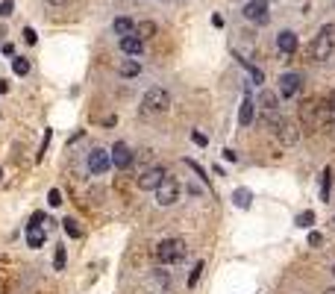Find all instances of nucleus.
<instances>
[{"instance_id":"nucleus-1","label":"nucleus","mask_w":335,"mask_h":294,"mask_svg":"<svg viewBox=\"0 0 335 294\" xmlns=\"http://www.w3.org/2000/svg\"><path fill=\"white\" fill-rule=\"evenodd\" d=\"M185 256H188L185 238H165V241H159V247H156V262L159 265H180Z\"/></svg>"},{"instance_id":"nucleus-2","label":"nucleus","mask_w":335,"mask_h":294,"mask_svg":"<svg viewBox=\"0 0 335 294\" xmlns=\"http://www.w3.org/2000/svg\"><path fill=\"white\" fill-rule=\"evenodd\" d=\"M335 50V27L332 24H326L321 33L315 35V41H312V59L315 62H329V56H332Z\"/></svg>"},{"instance_id":"nucleus-3","label":"nucleus","mask_w":335,"mask_h":294,"mask_svg":"<svg viewBox=\"0 0 335 294\" xmlns=\"http://www.w3.org/2000/svg\"><path fill=\"white\" fill-rule=\"evenodd\" d=\"M167 109H171V94H167L165 88L153 85V88L144 92V100H141L144 115H162V112H167Z\"/></svg>"},{"instance_id":"nucleus-4","label":"nucleus","mask_w":335,"mask_h":294,"mask_svg":"<svg viewBox=\"0 0 335 294\" xmlns=\"http://www.w3.org/2000/svg\"><path fill=\"white\" fill-rule=\"evenodd\" d=\"M180 191H182L180 179L165 174L162 176V183L156 186V203H159V206H174V203L180 200Z\"/></svg>"},{"instance_id":"nucleus-5","label":"nucleus","mask_w":335,"mask_h":294,"mask_svg":"<svg viewBox=\"0 0 335 294\" xmlns=\"http://www.w3.org/2000/svg\"><path fill=\"white\" fill-rule=\"evenodd\" d=\"M109 156H112V168H118V171H130V165L135 162V156H132L127 141H115L112 150H109Z\"/></svg>"},{"instance_id":"nucleus-6","label":"nucleus","mask_w":335,"mask_h":294,"mask_svg":"<svg viewBox=\"0 0 335 294\" xmlns=\"http://www.w3.org/2000/svg\"><path fill=\"white\" fill-rule=\"evenodd\" d=\"M162 176H165V168L162 165H153V168H144L138 179H135V186L141 188V191H156V186L162 183Z\"/></svg>"},{"instance_id":"nucleus-7","label":"nucleus","mask_w":335,"mask_h":294,"mask_svg":"<svg viewBox=\"0 0 335 294\" xmlns=\"http://www.w3.org/2000/svg\"><path fill=\"white\" fill-rule=\"evenodd\" d=\"M112 168V156H109V150H103V147H94V150L88 153V171L97 176H103Z\"/></svg>"},{"instance_id":"nucleus-8","label":"nucleus","mask_w":335,"mask_h":294,"mask_svg":"<svg viewBox=\"0 0 335 294\" xmlns=\"http://www.w3.org/2000/svg\"><path fill=\"white\" fill-rule=\"evenodd\" d=\"M268 9H271V0H247L244 18H247V21H256V24H265L268 21Z\"/></svg>"},{"instance_id":"nucleus-9","label":"nucleus","mask_w":335,"mask_h":294,"mask_svg":"<svg viewBox=\"0 0 335 294\" xmlns=\"http://www.w3.org/2000/svg\"><path fill=\"white\" fill-rule=\"evenodd\" d=\"M276 139H279L282 147H291V144L300 141V127L294 124V121H282V127L276 129Z\"/></svg>"},{"instance_id":"nucleus-10","label":"nucleus","mask_w":335,"mask_h":294,"mask_svg":"<svg viewBox=\"0 0 335 294\" xmlns=\"http://www.w3.org/2000/svg\"><path fill=\"white\" fill-rule=\"evenodd\" d=\"M300 85H303V77L300 74H282L279 77V94L282 97H294L300 92Z\"/></svg>"},{"instance_id":"nucleus-11","label":"nucleus","mask_w":335,"mask_h":294,"mask_svg":"<svg viewBox=\"0 0 335 294\" xmlns=\"http://www.w3.org/2000/svg\"><path fill=\"white\" fill-rule=\"evenodd\" d=\"M276 47H279L282 56H291V53L297 50V35L291 33V30H282V33L276 35Z\"/></svg>"},{"instance_id":"nucleus-12","label":"nucleus","mask_w":335,"mask_h":294,"mask_svg":"<svg viewBox=\"0 0 335 294\" xmlns=\"http://www.w3.org/2000/svg\"><path fill=\"white\" fill-rule=\"evenodd\" d=\"M253 115H256V100H253L250 94H244V100H241V106H238V124L241 127L253 124Z\"/></svg>"},{"instance_id":"nucleus-13","label":"nucleus","mask_w":335,"mask_h":294,"mask_svg":"<svg viewBox=\"0 0 335 294\" xmlns=\"http://www.w3.org/2000/svg\"><path fill=\"white\" fill-rule=\"evenodd\" d=\"M300 121H303L306 127L315 129V124H318V100H303V106H300Z\"/></svg>"},{"instance_id":"nucleus-14","label":"nucleus","mask_w":335,"mask_h":294,"mask_svg":"<svg viewBox=\"0 0 335 294\" xmlns=\"http://www.w3.org/2000/svg\"><path fill=\"white\" fill-rule=\"evenodd\" d=\"M121 50L127 53V56H141L144 53V41L138 35H124L121 38Z\"/></svg>"},{"instance_id":"nucleus-15","label":"nucleus","mask_w":335,"mask_h":294,"mask_svg":"<svg viewBox=\"0 0 335 294\" xmlns=\"http://www.w3.org/2000/svg\"><path fill=\"white\" fill-rule=\"evenodd\" d=\"M259 106H262L265 112H274V109H279V94L262 88V92H259Z\"/></svg>"},{"instance_id":"nucleus-16","label":"nucleus","mask_w":335,"mask_h":294,"mask_svg":"<svg viewBox=\"0 0 335 294\" xmlns=\"http://www.w3.org/2000/svg\"><path fill=\"white\" fill-rule=\"evenodd\" d=\"M112 30H115V35H132V30H135V21L132 18H127V15H121V18H115V24H112Z\"/></svg>"},{"instance_id":"nucleus-17","label":"nucleus","mask_w":335,"mask_h":294,"mask_svg":"<svg viewBox=\"0 0 335 294\" xmlns=\"http://www.w3.org/2000/svg\"><path fill=\"white\" fill-rule=\"evenodd\" d=\"M44 238H47V235H44V230L30 223V230H27V244L33 247V250H38V247L44 244Z\"/></svg>"},{"instance_id":"nucleus-18","label":"nucleus","mask_w":335,"mask_h":294,"mask_svg":"<svg viewBox=\"0 0 335 294\" xmlns=\"http://www.w3.org/2000/svg\"><path fill=\"white\" fill-rule=\"evenodd\" d=\"M282 121H285V118L279 115V109H274V112H265V118H262V124H265L268 129H271L274 135H276V129L282 127Z\"/></svg>"},{"instance_id":"nucleus-19","label":"nucleus","mask_w":335,"mask_h":294,"mask_svg":"<svg viewBox=\"0 0 335 294\" xmlns=\"http://www.w3.org/2000/svg\"><path fill=\"white\" fill-rule=\"evenodd\" d=\"M132 35H138L141 41H147V38H153V35H156V24H153V21H141V24H135Z\"/></svg>"},{"instance_id":"nucleus-20","label":"nucleus","mask_w":335,"mask_h":294,"mask_svg":"<svg viewBox=\"0 0 335 294\" xmlns=\"http://www.w3.org/2000/svg\"><path fill=\"white\" fill-rule=\"evenodd\" d=\"M138 71H141V65L135 62V59H124L118 65V74L121 77H138Z\"/></svg>"},{"instance_id":"nucleus-21","label":"nucleus","mask_w":335,"mask_h":294,"mask_svg":"<svg viewBox=\"0 0 335 294\" xmlns=\"http://www.w3.org/2000/svg\"><path fill=\"white\" fill-rule=\"evenodd\" d=\"M232 200H235V206H238V209H250L253 194L247 191V188H235V191H232Z\"/></svg>"},{"instance_id":"nucleus-22","label":"nucleus","mask_w":335,"mask_h":294,"mask_svg":"<svg viewBox=\"0 0 335 294\" xmlns=\"http://www.w3.org/2000/svg\"><path fill=\"white\" fill-rule=\"evenodd\" d=\"M329 186H332V168H323V174H321V200L323 203L329 200Z\"/></svg>"},{"instance_id":"nucleus-23","label":"nucleus","mask_w":335,"mask_h":294,"mask_svg":"<svg viewBox=\"0 0 335 294\" xmlns=\"http://www.w3.org/2000/svg\"><path fill=\"white\" fill-rule=\"evenodd\" d=\"M12 68H15V74H18V77H27V74H30V59H24V56L12 59Z\"/></svg>"},{"instance_id":"nucleus-24","label":"nucleus","mask_w":335,"mask_h":294,"mask_svg":"<svg viewBox=\"0 0 335 294\" xmlns=\"http://www.w3.org/2000/svg\"><path fill=\"white\" fill-rule=\"evenodd\" d=\"M62 223H65V233L71 235V238H83V230H80V223L74 221V218H65Z\"/></svg>"},{"instance_id":"nucleus-25","label":"nucleus","mask_w":335,"mask_h":294,"mask_svg":"<svg viewBox=\"0 0 335 294\" xmlns=\"http://www.w3.org/2000/svg\"><path fill=\"white\" fill-rule=\"evenodd\" d=\"M200 277H203V262H197V265H194V268H192V277H188V288H194V285H197V280H200Z\"/></svg>"},{"instance_id":"nucleus-26","label":"nucleus","mask_w":335,"mask_h":294,"mask_svg":"<svg viewBox=\"0 0 335 294\" xmlns=\"http://www.w3.org/2000/svg\"><path fill=\"white\" fill-rule=\"evenodd\" d=\"M312 223H315V212H300L297 215V227L306 230V227H312Z\"/></svg>"},{"instance_id":"nucleus-27","label":"nucleus","mask_w":335,"mask_h":294,"mask_svg":"<svg viewBox=\"0 0 335 294\" xmlns=\"http://www.w3.org/2000/svg\"><path fill=\"white\" fill-rule=\"evenodd\" d=\"M47 203H50V206H62V191H59V188H50Z\"/></svg>"},{"instance_id":"nucleus-28","label":"nucleus","mask_w":335,"mask_h":294,"mask_svg":"<svg viewBox=\"0 0 335 294\" xmlns=\"http://www.w3.org/2000/svg\"><path fill=\"white\" fill-rule=\"evenodd\" d=\"M65 262H68V256H65V250L59 247V250H56V256H53V265H56V270L65 268Z\"/></svg>"},{"instance_id":"nucleus-29","label":"nucleus","mask_w":335,"mask_h":294,"mask_svg":"<svg viewBox=\"0 0 335 294\" xmlns=\"http://www.w3.org/2000/svg\"><path fill=\"white\" fill-rule=\"evenodd\" d=\"M12 12H15V3H12V0H3V3H0V15H3V18H9Z\"/></svg>"},{"instance_id":"nucleus-30","label":"nucleus","mask_w":335,"mask_h":294,"mask_svg":"<svg viewBox=\"0 0 335 294\" xmlns=\"http://www.w3.org/2000/svg\"><path fill=\"white\" fill-rule=\"evenodd\" d=\"M192 141H194V144H200V147H206V144H209V139H206L200 129H194V132H192Z\"/></svg>"},{"instance_id":"nucleus-31","label":"nucleus","mask_w":335,"mask_h":294,"mask_svg":"<svg viewBox=\"0 0 335 294\" xmlns=\"http://www.w3.org/2000/svg\"><path fill=\"white\" fill-rule=\"evenodd\" d=\"M247 71H250V77H253V82H259V85H262L265 82V74L259 68H253V65H247Z\"/></svg>"},{"instance_id":"nucleus-32","label":"nucleus","mask_w":335,"mask_h":294,"mask_svg":"<svg viewBox=\"0 0 335 294\" xmlns=\"http://www.w3.org/2000/svg\"><path fill=\"white\" fill-rule=\"evenodd\" d=\"M36 38H38L36 30H33V27H27V30H24V41H27V44H36Z\"/></svg>"},{"instance_id":"nucleus-33","label":"nucleus","mask_w":335,"mask_h":294,"mask_svg":"<svg viewBox=\"0 0 335 294\" xmlns=\"http://www.w3.org/2000/svg\"><path fill=\"white\" fill-rule=\"evenodd\" d=\"M44 221H47V215H44V212H36V215H33V221H30V223H33V227H41Z\"/></svg>"},{"instance_id":"nucleus-34","label":"nucleus","mask_w":335,"mask_h":294,"mask_svg":"<svg viewBox=\"0 0 335 294\" xmlns=\"http://www.w3.org/2000/svg\"><path fill=\"white\" fill-rule=\"evenodd\" d=\"M321 241H323L321 233H309V244H312V247H321Z\"/></svg>"},{"instance_id":"nucleus-35","label":"nucleus","mask_w":335,"mask_h":294,"mask_svg":"<svg viewBox=\"0 0 335 294\" xmlns=\"http://www.w3.org/2000/svg\"><path fill=\"white\" fill-rule=\"evenodd\" d=\"M3 53H6V56H15V44H12V41H6V44H3Z\"/></svg>"},{"instance_id":"nucleus-36","label":"nucleus","mask_w":335,"mask_h":294,"mask_svg":"<svg viewBox=\"0 0 335 294\" xmlns=\"http://www.w3.org/2000/svg\"><path fill=\"white\" fill-rule=\"evenodd\" d=\"M212 27H224V18H221V15H212Z\"/></svg>"},{"instance_id":"nucleus-37","label":"nucleus","mask_w":335,"mask_h":294,"mask_svg":"<svg viewBox=\"0 0 335 294\" xmlns=\"http://www.w3.org/2000/svg\"><path fill=\"white\" fill-rule=\"evenodd\" d=\"M224 156H227V162H235L238 156H235V150H224Z\"/></svg>"},{"instance_id":"nucleus-38","label":"nucleus","mask_w":335,"mask_h":294,"mask_svg":"<svg viewBox=\"0 0 335 294\" xmlns=\"http://www.w3.org/2000/svg\"><path fill=\"white\" fill-rule=\"evenodd\" d=\"M6 92H9V82H3V80H0V94H6Z\"/></svg>"},{"instance_id":"nucleus-39","label":"nucleus","mask_w":335,"mask_h":294,"mask_svg":"<svg viewBox=\"0 0 335 294\" xmlns=\"http://www.w3.org/2000/svg\"><path fill=\"white\" fill-rule=\"evenodd\" d=\"M47 3H53V6H65L68 0H47Z\"/></svg>"},{"instance_id":"nucleus-40","label":"nucleus","mask_w":335,"mask_h":294,"mask_svg":"<svg viewBox=\"0 0 335 294\" xmlns=\"http://www.w3.org/2000/svg\"><path fill=\"white\" fill-rule=\"evenodd\" d=\"M329 106H332V112H335V92H332V97H329Z\"/></svg>"},{"instance_id":"nucleus-41","label":"nucleus","mask_w":335,"mask_h":294,"mask_svg":"<svg viewBox=\"0 0 335 294\" xmlns=\"http://www.w3.org/2000/svg\"><path fill=\"white\" fill-rule=\"evenodd\" d=\"M323 294H335V288H326V291H323Z\"/></svg>"},{"instance_id":"nucleus-42","label":"nucleus","mask_w":335,"mask_h":294,"mask_svg":"<svg viewBox=\"0 0 335 294\" xmlns=\"http://www.w3.org/2000/svg\"><path fill=\"white\" fill-rule=\"evenodd\" d=\"M0 176H3V168H0Z\"/></svg>"},{"instance_id":"nucleus-43","label":"nucleus","mask_w":335,"mask_h":294,"mask_svg":"<svg viewBox=\"0 0 335 294\" xmlns=\"http://www.w3.org/2000/svg\"><path fill=\"white\" fill-rule=\"evenodd\" d=\"M332 274H335V268H332Z\"/></svg>"}]
</instances>
